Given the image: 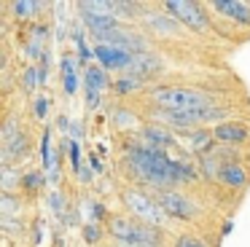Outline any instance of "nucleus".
Masks as SVG:
<instances>
[{
	"mask_svg": "<svg viewBox=\"0 0 250 247\" xmlns=\"http://www.w3.org/2000/svg\"><path fill=\"white\" fill-rule=\"evenodd\" d=\"M126 164L132 166V172H135L140 180L156 185L159 193L175 191V185H183V183H188L196 177V172L191 169L186 161H172L164 150L151 148V145H146V143L132 145Z\"/></svg>",
	"mask_w": 250,
	"mask_h": 247,
	"instance_id": "1",
	"label": "nucleus"
},
{
	"mask_svg": "<svg viewBox=\"0 0 250 247\" xmlns=\"http://www.w3.org/2000/svg\"><path fill=\"white\" fill-rule=\"evenodd\" d=\"M151 102L159 110H199L212 105V97L188 86H156L151 89Z\"/></svg>",
	"mask_w": 250,
	"mask_h": 247,
	"instance_id": "2",
	"label": "nucleus"
},
{
	"mask_svg": "<svg viewBox=\"0 0 250 247\" xmlns=\"http://www.w3.org/2000/svg\"><path fill=\"white\" fill-rule=\"evenodd\" d=\"M108 231L119 239V245H135V247H159L162 234L159 228H151L148 223H137L124 215H113L108 220Z\"/></svg>",
	"mask_w": 250,
	"mask_h": 247,
	"instance_id": "3",
	"label": "nucleus"
},
{
	"mask_svg": "<svg viewBox=\"0 0 250 247\" xmlns=\"http://www.w3.org/2000/svg\"><path fill=\"white\" fill-rule=\"evenodd\" d=\"M229 110L226 107H218V105H210V107H199V110H159L156 107V118L164 124V126H172V129H180V132H194L199 129L205 121H221L226 118Z\"/></svg>",
	"mask_w": 250,
	"mask_h": 247,
	"instance_id": "4",
	"label": "nucleus"
},
{
	"mask_svg": "<svg viewBox=\"0 0 250 247\" xmlns=\"http://www.w3.org/2000/svg\"><path fill=\"white\" fill-rule=\"evenodd\" d=\"M164 11L172 14L180 24L188 27V30H194V32H207L210 30V19H207L205 8H202L199 3H188V0H167V3H164Z\"/></svg>",
	"mask_w": 250,
	"mask_h": 247,
	"instance_id": "5",
	"label": "nucleus"
},
{
	"mask_svg": "<svg viewBox=\"0 0 250 247\" xmlns=\"http://www.w3.org/2000/svg\"><path fill=\"white\" fill-rule=\"evenodd\" d=\"M124 204L129 207L132 215H137L140 220H146V223H151L153 228H159L164 220V209L159 207L156 202H153L151 196H146L143 191H124Z\"/></svg>",
	"mask_w": 250,
	"mask_h": 247,
	"instance_id": "6",
	"label": "nucleus"
},
{
	"mask_svg": "<svg viewBox=\"0 0 250 247\" xmlns=\"http://www.w3.org/2000/svg\"><path fill=\"white\" fill-rule=\"evenodd\" d=\"M159 207L164 209V215L178 220H194L196 218V204L188 196H183L180 191H162L159 193Z\"/></svg>",
	"mask_w": 250,
	"mask_h": 247,
	"instance_id": "7",
	"label": "nucleus"
},
{
	"mask_svg": "<svg viewBox=\"0 0 250 247\" xmlns=\"http://www.w3.org/2000/svg\"><path fill=\"white\" fill-rule=\"evenodd\" d=\"M94 57L100 59V64H103L105 70H129L137 54L116 48V46H105V43H97V46H94Z\"/></svg>",
	"mask_w": 250,
	"mask_h": 247,
	"instance_id": "8",
	"label": "nucleus"
},
{
	"mask_svg": "<svg viewBox=\"0 0 250 247\" xmlns=\"http://www.w3.org/2000/svg\"><path fill=\"white\" fill-rule=\"evenodd\" d=\"M143 24L159 38H178V35H183V30H186L172 14H143Z\"/></svg>",
	"mask_w": 250,
	"mask_h": 247,
	"instance_id": "9",
	"label": "nucleus"
},
{
	"mask_svg": "<svg viewBox=\"0 0 250 247\" xmlns=\"http://www.w3.org/2000/svg\"><path fill=\"white\" fill-rule=\"evenodd\" d=\"M212 134H215V140L221 145H231V148L250 140V129L245 126V124H239V121H223V124H218V126L212 129Z\"/></svg>",
	"mask_w": 250,
	"mask_h": 247,
	"instance_id": "10",
	"label": "nucleus"
},
{
	"mask_svg": "<svg viewBox=\"0 0 250 247\" xmlns=\"http://www.w3.org/2000/svg\"><path fill=\"white\" fill-rule=\"evenodd\" d=\"M81 8V19L86 21V27L92 30V35H103V32H110V30H119V16L113 14H97V11H89L83 8V5H78Z\"/></svg>",
	"mask_w": 250,
	"mask_h": 247,
	"instance_id": "11",
	"label": "nucleus"
},
{
	"mask_svg": "<svg viewBox=\"0 0 250 247\" xmlns=\"http://www.w3.org/2000/svg\"><path fill=\"white\" fill-rule=\"evenodd\" d=\"M27 150H30V140H27V134H24L22 129H19L14 137L3 140V159H6V166H14L11 161L24 159V156H27Z\"/></svg>",
	"mask_w": 250,
	"mask_h": 247,
	"instance_id": "12",
	"label": "nucleus"
},
{
	"mask_svg": "<svg viewBox=\"0 0 250 247\" xmlns=\"http://www.w3.org/2000/svg\"><path fill=\"white\" fill-rule=\"evenodd\" d=\"M210 8L218 11V14H223L226 19L239 21V24H250V3H242V0H237V3L215 0V3H210Z\"/></svg>",
	"mask_w": 250,
	"mask_h": 247,
	"instance_id": "13",
	"label": "nucleus"
},
{
	"mask_svg": "<svg viewBox=\"0 0 250 247\" xmlns=\"http://www.w3.org/2000/svg\"><path fill=\"white\" fill-rule=\"evenodd\" d=\"M218 180L229 188H242V185H248V169L239 161H223Z\"/></svg>",
	"mask_w": 250,
	"mask_h": 247,
	"instance_id": "14",
	"label": "nucleus"
},
{
	"mask_svg": "<svg viewBox=\"0 0 250 247\" xmlns=\"http://www.w3.org/2000/svg\"><path fill=\"white\" fill-rule=\"evenodd\" d=\"M212 145H215V134L207 132V129H194V132H188V137H186V148L194 150V153H202V156H210Z\"/></svg>",
	"mask_w": 250,
	"mask_h": 247,
	"instance_id": "15",
	"label": "nucleus"
},
{
	"mask_svg": "<svg viewBox=\"0 0 250 247\" xmlns=\"http://www.w3.org/2000/svg\"><path fill=\"white\" fill-rule=\"evenodd\" d=\"M162 70V62H159V57H153V54H137L135 62H132L129 67V75H135V78H151L153 73H159Z\"/></svg>",
	"mask_w": 250,
	"mask_h": 247,
	"instance_id": "16",
	"label": "nucleus"
},
{
	"mask_svg": "<svg viewBox=\"0 0 250 247\" xmlns=\"http://www.w3.org/2000/svg\"><path fill=\"white\" fill-rule=\"evenodd\" d=\"M143 140H146V145L159 148V150H164L167 145L175 143L172 134H169L164 126H159V124H148V126H143Z\"/></svg>",
	"mask_w": 250,
	"mask_h": 247,
	"instance_id": "17",
	"label": "nucleus"
},
{
	"mask_svg": "<svg viewBox=\"0 0 250 247\" xmlns=\"http://www.w3.org/2000/svg\"><path fill=\"white\" fill-rule=\"evenodd\" d=\"M62 89L67 94H76V89H78V73H76V62H73L70 54L62 57Z\"/></svg>",
	"mask_w": 250,
	"mask_h": 247,
	"instance_id": "18",
	"label": "nucleus"
},
{
	"mask_svg": "<svg viewBox=\"0 0 250 247\" xmlns=\"http://www.w3.org/2000/svg\"><path fill=\"white\" fill-rule=\"evenodd\" d=\"M105 83H108V78H105V70L97 67V64H89L86 67V91H103Z\"/></svg>",
	"mask_w": 250,
	"mask_h": 247,
	"instance_id": "19",
	"label": "nucleus"
},
{
	"mask_svg": "<svg viewBox=\"0 0 250 247\" xmlns=\"http://www.w3.org/2000/svg\"><path fill=\"white\" fill-rule=\"evenodd\" d=\"M221 164L223 161L218 159V156H202V161H199V169H202V175L207 177V180H215L218 175H221Z\"/></svg>",
	"mask_w": 250,
	"mask_h": 247,
	"instance_id": "20",
	"label": "nucleus"
},
{
	"mask_svg": "<svg viewBox=\"0 0 250 247\" xmlns=\"http://www.w3.org/2000/svg\"><path fill=\"white\" fill-rule=\"evenodd\" d=\"M19 207H22V202H19L14 193H6V191H3V196H0V212H3V218H11V215H17Z\"/></svg>",
	"mask_w": 250,
	"mask_h": 247,
	"instance_id": "21",
	"label": "nucleus"
},
{
	"mask_svg": "<svg viewBox=\"0 0 250 247\" xmlns=\"http://www.w3.org/2000/svg\"><path fill=\"white\" fill-rule=\"evenodd\" d=\"M43 5L41 3H30V0H19V3L11 5V11L19 16V19H27V16H35V11H41Z\"/></svg>",
	"mask_w": 250,
	"mask_h": 247,
	"instance_id": "22",
	"label": "nucleus"
},
{
	"mask_svg": "<svg viewBox=\"0 0 250 247\" xmlns=\"http://www.w3.org/2000/svg\"><path fill=\"white\" fill-rule=\"evenodd\" d=\"M22 172H17L14 166H3V191L6 193H11V188H14V183H19L22 185Z\"/></svg>",
	"mask_w": 250,
	"mask_h": 247,
	"instance_id": "23",
	"label": "nucleus"
},
{
	"mask_svg": "<svg viewBox=\"0 0 250 247\" xmlns=\"http://www.w3.org/2000/svg\"><path fill=\"white\" fill-rule=\"evenodd\" d=\"M143 83H146L143 78H135V75H124L121 81H116V91H119V94H126V91H135V89H140Z\"/></svg>",
	"mask_w": 250,
	"mask_h": 247,
	"instance_id": "24",
	"label": "nucleus"
},
{
	"mask_svg": "<svg viewBox=\"0 0 250 247\" xmlns=\"http://www.w3.org/2000/svg\"><path fill=\"white\" fill-rule=\"evenodd\" d=\"M76 43H78V59L89 67V59H94V48H89L86 43H83V32L81 30H76Z\"/></svg>",
	"mask_w": 250,
	"mask_h": 247,
	"instance_id": "25",
	"label": "nucleus"
},
{
	"mask_svg": "<svg viewBox=\"0 0 250 247\" xmlns=\"http://www.w3.org/2000/svg\"><path fill=\"white\" fill-rule=\"evenodd\" d=\"M51 140H49V129H46V132H43V140H41V159H43V166H46V169H54V159H51Z\"/></svg>",
	"mask_w": 250,
	"mask_h": 247,
	"instance_id": "26",
	"label": "nucleus"
},
{
	"mask_svg": "<svg viewBox=\"0 0 250 247\" xmlns=\"http://www.w3.org/2000/svg\"><path fill=\"white\" fill-rule=\"evenodd\" d=\"M43 183H46V177L41 175V172H27V175L22 177V185L27 188V191H38Z\"/></svg>",
	"mask_w": 250,
	"mask_h": 247,
	"instance_id": "27",
	"label": "nucleus"
},
{
	"mask_svg": "<svg viewBox=\"0 0 250 247\" xmlns=\"http://www.w3.org/2000/svg\"><path fill=\"white\" fill-rule=\"evenodd\" d=\"M38 83H41V73H38L35 67H27V70L22 73V86H24L27 91H33Z\"/></svg>",
	"mask_w": 250,
	"mask_h": 247,
	"instance_id": "28",
	"label": "nucleus"
},
{
	"mask_svg": "<svg viewBox=\"0 0 250 247\" xmlns=\"http://www.w3.org/2000/svg\"><path fill=\"white\" fill-rule=\"evenodd\" d=\"M113 11H116V16H129V19H132V16H140V14H137V11H140V5H137V3H116V0H113Z\"/></svg>",
	"mask_w": 250,
	"mask_h": 247,
	"instance_id": "29",
	"label": "nucleus"
},
{
	"mask_svg": "<svg viewBox=\"0 0 250 247\" xmlns=\"http://www.w3.org/2000/svg\"><path fill=\"white\" fill-rule=\"evenodd\" d=\"M175 247H207V245L199 239V236H194V234H183V236L175 239Z\"/></svg>",
	"mask_w": 250,
	"mask_h": 247,
	"instance_id": "30",
	"label": "nucleus"
},
{
	"mask_svg": "<svg viewBox=\"0 0 250 247\" xmlns=\"http://www.w3.org/2000/svg\"><path fill=\"white\" fill-rule=\"evenodd\" d=\"M46 113H49V97H38L35 100V116L46 118Z\"/></svg>",
	"mask_w": 250,
	"mask_h": 247,
	"instance_id": "31",
	"label": "nucleus"
},
{
	"mask_svg": "<svg viewBox=\"0 0 250 247\" xmlns=\"http://www.w3.org/2000/svg\"><path fill=\"white\" fill-rule=\"evenodd\" d=\"M132 121H135L132 113H124V110L116 113V124H119V126H132Z\"/></svg>",
	"mask_w": 250,
	"mask_h": 247,
	"instance_id": "32",
	"label": "nucleus"
},
{
	"mask_svg": "<svg viewBox=\"0 0 250 247\" xmlns=\"http://www.w3.org/2000/svg\"><path fill=\"white\" fill-rule=\"evenodd\" d=\"M83 239H86V242H97L100 239V231H97V226H94V223H89L86 228H83Z\"/></svg>",
	"mask_w": 250,
	"mask_h": 247,
	"instance_id": "33",
	"label": "nucleus"
},
{
	"mask_svg": "<svg viewBox=\"0 0 250 247\" xmlns=\"http://www.w3.org/2000/svg\"><path fill=\"white\" fill-rule=\"evenodd\" d=\"M70 166L73 169H81V161H78V145L70 143Z\"/></svg>",
	"mask_w": 250,
	"mask_h": 247,
	"instance_id": "34",
	"label": "nucleus"
},
{
	"mask_svg": "<svg viewBox=\"0 0 250 247\" xmlns=\"http://www.w3.org/2000/svg\"><path fill=\"white\" fill-rule=\"evenodd\" d=\"M51 207H54L57 212L62 209V196H60V193H51Z\"/></svg>",
	"mask_w": 250,
	"mask_h": 247,
	"instance_id": "35",
	"label": "nucleus"
},
{
	"mask_svg": "<svg viewBox=\"0 0 250 247\" xmlns=\"http://www.w3.org/2000/svg\"><path fill=\"white\" fill-rule=\"evenodd\" d=\"M57 126H60L62 132H67V126H70V121H67L65 116H60V118H57Z\"/></svg>",
	"mask_w": 250,
	"mask_h": 247,
	"instance_id": "36",
	"label": "nucleus"
},
{
	"mask_svg": "<svg viewBox=\"0 0 250 247\" xmlns=\"http://www.w3.org/2000/svg\"><path fill=\"white\" fill-rule=\"evenodd\" d=\"M3 226H6V231H17V223L11 218H3Z\"/></svg>",
	"mask_w": 250,
	"mask_h": 247,
	"instance_id": "37",
	"label": "nucleus"
},
{
	"mask_svg": "<svg viewBox=\"0 0 250 247\" xmlns=\"http://www.w3.org/2000/svg\"><path fill=\"white\" fill-rule=\"evenodd\" d=\"M78 175H81V180H89V177H92V172L83 169V166H81V169H78Z\"/></svg>",
	"mask_w": 250,
	"mask_h": 247,
	"instance_id": "38",
	"label": "nucleus"
}]
</instances>
